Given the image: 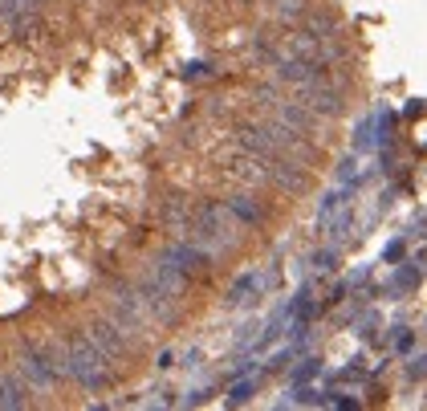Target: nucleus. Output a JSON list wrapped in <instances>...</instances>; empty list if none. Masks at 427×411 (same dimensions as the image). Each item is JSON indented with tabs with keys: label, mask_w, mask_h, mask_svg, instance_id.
<instances>
[{
	"label": "nucleus",
	"mask_w": 427,
	"mask_h": 411,
	"mask_svg": "<svg viewBox=\"0 0 427 411\" xmlns=\"http://www.w3.org/2000/svg\"><path fill=\"white\" fill-rule=\"evenodd\" d=\"M61 367H65L70 374H78V379L86 383V387H102V383H106V354L98 351V346L90 342V338L74 342Z\"/></svg>",
	"instance_id": "nucleus-1"
}]
</instances>
